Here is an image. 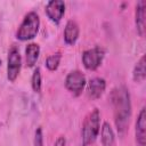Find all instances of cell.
Listing matches in <instances>:
<instances>
[{
	"instance_id": "cell-1",
	"label": "cell",
	"mask_w": 146,
	"mask_h": 146,
	"mask_svg": "<svg viewBox=\"0 0 146 146\" xmlns=\"http://www.w3.org/2000/svg\"><path fill=\"white\" fill-rule=\"evenodd\" d=\"M111 102L114 110V121L117 131L123 135L129 125L131 116V103L129 90L124 86L114 88L111 92Z\"/></svg>"
},
{
	"instance_id": "cell-2",
	"label": "cell",
	"mask_w": 146,
	"mask_h": 146,
	"mask_svg": "<svg viewBox=\"0 0 146 146\" xmlns=\"http://www.w3.org/2000/svg\"><path fill=\"white\" fill-rule=\"evenodd\" d=\"M100 130V113L98 108H94L87 114L82 124V145L90 146L98 137Z\"/></svg>"
},
{
	"instance_id": "cell-3",
	"label": "cell",
	"mask_w": 146,
	"mask_h": 146,
	"mask_svg": "<svg viewBox=\"0 0 146 146\" xmlns=\"http://www.w3.org/2000/svg\"><path fill=\"white\" fill-rule=\"evenodd\" d=\"M40 27V18L35 11H30L25 15L23 22L21 23L17 32L16 38L21 41H27L36 36Z\"/></svg>"
},
{
	"instance_id": "cell-4",
	"label": "cell",
	"mask_w": 146,
	"mask_h": 146,
	"mask_svg": "<svg viewBox=\"0 0 146 146\" xmlns=\"http://www.w3.org/2000/svg\"><path fill=\"white\" fill-rule=\"evenodd\" d=\"M22 66V58L19 50L16 46H13L8 51V58H7V78L10 82H14L21 71Z\"/></svg>"
},
{
	"instance_id": "cell-5",
	"label": "cell",
	"mask_w": 146,
	"mask_h": 146,
	"mask_svg": "<svg viewBox=\"0 0 146 146\" xmlns=\"http://www.w3.org/2000/svg\"><path fill=\"white\" fill-rule=\"evenodd\" d=\"M105 56V50L100 47H95L91 49H88L83 51L82 54V63L83 66L89 70V71H95L97 70Z\"/></svg>"
},
{
	"instance_id": "cell-6",
	"label": "cell",
	"mask_w": 146,
	"mask_h": 146,
	"mask_svg": "<svg viewBox=\"0 0 146 146\" xmlns=\"http://www.w3.org/2000/svg\"><path fill=\"white\" fill-rule=\"evenodd\" d=\"M86 82L87 81H86L84 74L82 72L75 70L67 74V76L65 79V88L70 92H72L74 96H79L83 91Z\"/></svg>"
},
{
	"instance_id": "cell-7",
	"label": "cell",
	"mask_w": 146,
	"mask_h": 146,
	"mask_svg": "<svg viewBox=\"0 0 146 146\" xmlns=\"http://www.w3.org/2000/svg\"><path fill=\"white\" fill-rule=\"evenodd\" d=\"M65 13V3L62 0H51L46 6V14L54 23H59Z\"/></svg>"
},
{
	"instance_id": "cell-8",
	"label": "cell",
	"mask_w": 146,
	"mask_h": 146,
	"mask_svg": "<svg viewBox=\"0 0 146 146\" xmlns=\"http://www.w3.org/2000/svg\"><path fill=\"white\" fill-rule=\"evenodd\" d=\"M135 22L138 34L143 38L146 31V1L140 0L137 2L135 11Z\"/></svg>"
},
{
	"instance_id": "cell-9",
	"label": "cell",
	"mask_w": 146,
	"mask_h": 146,
	"mask_svg": "<svg viewBox=\"0 0 146 146\" xmlns=\"http://www.w3.org/2000/svg\"><path fill=\"white\" fill-rule=\"evenodd\" d=\"M136 140L139 146H145L146 144V111L143 107L138 114L136 121Z\"/></svg>"
},
{
	"instance_id": "cell-10",
	"label": "cell",
	"mask_w": 146,
	"mask_h": 146,
	"mask_svg": "<svg viewBox=\"0 0 146 146\" xmlns=\"http://www.w3.org/2000/svg\"><path fill=\"white\" fill-rule=\"evenodd\" d=\"M106 89V81L103 78H94L88 82L87 92L91 99H98Z\"/></svg>"
},
{
	"instance_id": "cell-11",
	"label": "cell",
	"mask_w": 146,
	"mask_h": 146,
	"mask_svg": "<svg viewBox=\"0 0 146 146\" xmlns=\"http://www.w3.org/2000/svg\"><path fill=\"white\" fill-rule=\"evenodd\" d=\"M80 29L75 21H68L64 29V41L67 44H74L79 38Z\"/></svg>"
},
{
	"instance_id": "cell-12",
	"label": "cell",
	"mask_w": 146,
	"mask_h": 146,
	"mask_svg": "<svg viewBox=\"0 0 146 146\" xmlns=\"http://www.w3.org/2000/svg\"><path fill=\"white\" fill-rule=\"evenodd\" d=\"M40 47L38 43H29L25 48V60L29 67H33L39 58Z\"/></svg>"
},
{
	"instance_id": "cell-13",
	"label": "cell",
	"mask_w": 146,
	"mask_h": 146,
	"mask_svg": "<svg viewBox=\"0 0 146 146\" xmlns=\"http://www.w3.org/2000/svg\"><path fill=\"white\" fill-rule=\"evenodd\" d=\"M100 139L103 146H115V136L112 127L108 122H104L100 132Z\"/></svg>"
},
{
	"instance_id": "cell-14",
	"label": "cell",
	"mask_w": 146,
	"mask_h": 146,
	"mask_svg": "<svg viewBox=\"0 0 146 146\" xmlns=\"http://www.w3.org/2000/svg\"><path fill=\"white\" fill-rule=\"evenodd\" d=\"M132 78L135 82H143L146 78V60H145V55L140 57V59L136 63L133 72H132Z\"/></svg>"
},
{
	"instance_id": "cell-15",
	"label": "cell",
	"mask_w": 146,
	"mask_h": 146,
	"mask_svg": "<svg viewBox=\"0 0 146 146\" xmlns=\"http://www.w3.org/2000/svg\"><path fill=\"white\" fill-rule=\"evenodd\" d=\"M60 59H62V54L60 52H56V54L50 55L46 59V66H47V68L49 71H56L58 68V66H59Z\"/></svg>"
},
{
	"instance_id": "cell-16",
	"label": "cell",
	"mask_w": 146,
	"mask_h": 146,
	"mask_svg": "<svg viewBox=\"0 0 146 146\" xmlns=\"http://www.w3.org/2000/svg\"><path fill=\"white\" fill-rule=\"evenodd\" d=\"M31 86H32L33 91H35V92L41 91V72H40L39 67H36L33 72L32 80H31Z\"/></svg>"
},
{
	"instance_id": "cell-17",
	"label": "cell",
	"mask_w": 146,
	"mask_h": 146,
	"mask_svg": "<svg viewBox=\"0 0 146 146\" xmlns=\"http://www.w3.org/2000/svg\"><path fill=\"white\" fill-rule=\"evenodd\" d=\"M34 146H43V136H42V130H41V128H38V129L35 130Z\"/></svg>"
},
{
	"instance_id": "cell-18",
	"label": "cell",
	"mask_w": 146,
	"mask_h": 146,
	"mask_svg": "<svg viewBox=\"0 0 146 146\" xmlns=\"http://www.w3.org/2000/svg\"><path fill=\"white\" fill-rule=\"evenodd\" d=\"M65 143H66L65 137L60 136V137H58V138H57V140L55 141V146H65Z\"/></svg>"
},
{
	"instance_id": "cell-19",
	"label": "cell",
	"mask_w": 146,
	"mask_h": 146,
	"mask_svg": "<svg viewBox=\"0 0 146 146\" xmlns=\"http://www.w3.org/2000/svg\"><path fill=\"white\" fill-rule=\"evenodd\" d=\"M0 66H1V59H0Z\"/></svg>"
}]
</instances>
